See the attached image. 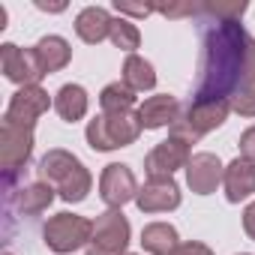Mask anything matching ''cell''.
Segmentation results:
<instances>
[{
    "instance_id": "obj_1",
    "label": "cell",
    "mask_w": 255,
    "mask_h": 255,
    "mask_svg": "<svg viewBox=\"0 0 255 255\" xmlns=\"http://www.w3.org/2000/svg\"><path fill=\"white\" fill-rule=\"evenodd\" d=\"M246 90H255V39L237 21H216L204 36L195 102L231 99Z\"/></svg>"
},
{
    "instance_id": "obj_2",
    "label": "cell",
    "mask_w": 255,
    "mask_h": 255,
    "mask_svg": "<svg viewBox=\"0 0 255 255\" xmlns=\"http://www.w3.org/2000/svg\"><path fill=\"white\" fill-rule=\"evenodd\" d=\"M141 117L138 111H114V114H99L87 123V144L93 150H117L129 147L141 135Z\"/></svg>"
},
{
    "instance_id": "obj_3",
    "label": "cell",
    "mask_w": 255,
    "mask_h": 255,
    "mask_svg": "<svg viewBox=\"0 0 255 255\" xmlns=\"http://www.w3.org/2000/svg\"><path fill=\"white\" fill-rule=\"evenodd\" d=\"M42 237H45V246L57 255H69L81 246H90L93 240V222L84 219V216H75V213H57L45 222L42 228Z\"/></svg>"
},
{
    "instance_id": "obj_4",
    "label": "cell",
    "mask_w": 255,
    "mask_h": 255,
    "mask_svg": "<svg viewBox=\"0 0 255 255\" xmlns=\"http://www.w3.org/2000/svg\"><path fill=\"white\" fill-rule=\"evenodd\" d=\"M129 246V219L123 210H105L93 222V240L84 255H126Z\"/></svg>"
},
{
    "instance_id": "obj_5",
    "label": "cell",
    "mask_w": 255,
    "mask_h": 255,
    "mask_svg": "<svg viewBox=\"0 0 255 255\" xmlns=\"http://www.w3.org/2000/svg\"><path fill=\"white\" fill-rule=\"evenodd\" d=\"M138 180L132 174L129 165L123 162H111L102 168V177H99V198L108 204V210H120L126 201H135L138 195Z\"/></svg>"
},
{
    "instance_id": "obj_6",
    "label": "cell",
    "mask_w": 255,
    "mask_h": 255,
    "mask_svg": "<svg viewBox=\"0 0 255 255\" xmlns=\"http://www.w3.org/2000/svg\"><path fill=\"white\" fill-rule=\"evenodd\" d=\"M0 69H3V75L9 81H15L18 87H33L39 84V78L45 75L39 57L33 48H18L12 42L0 45Z\"/></svg>"
},
{
    "instance_id": "obj_7",
    "label": "cell",
    "mask_w": 255,
    "mask_h": 255,
    "mask_svg": "<svg viewBox=\"0 0 255 255\" xmlns=\"http://www.w3.org/2000/svg\"><path fill=\"white\" fill-rule=\"evenodd\" d=\"M33 153V129H24V126L15 123H0V168H3L9 177L30 159Z\"/></svg>"
},
{
    "instance_id": "obj_8",
    "label": "cell",
    "mask_w": 255,
    "mask_h": 255,
    "mask_svg": "<svg viewBox=\"0 0 255 255\" xmlns=\"http://www.w3.org/2000/svg\"><path fill=\"white\" fill-rule=\"evenodd\" d=\"M48 105H51V99H48V93H45L39 84H33V87H18V90L12 93L9 105H6L3 120H6V123H15V126H24V129H33L36 120L48 111Z\"/></svg>"
},
{
    "instance_id": "obj_9",
    "label": "cell",
    "mask_w": 255,
    "mask_h": 255,
    "mask_svg": "<svg viewBox=\"0 0 255 255\" xmlns=\"http://www.w3.org/2000/svg\"><path fill=\"white\" fill-rule=\"evenodd\" d=\"M189 159H192V147L168 135L165 141H159V144L144 156L147 180H153V177H171L177 168H186Z\"/></svg>"
},
{
    "instance_id": "obj_10",
    "label": "cell",
    "mask_w": 255,
    "mask_h": 255,
    "mask_svg": "<svg viewBox=\"0 0 255 255\" xmlns=\"http://www.w3.org/2000/svg\"><path fill=\"white\" fill-rule=\"evenodd\" d=\"M225 180V165L216 153H192L186 162V183L195 195H210Z\"/></svg>"
},
{
    "instance_id": "obj_11",
    "label": "cell",
    "mask_w": 255,
    "mask_h": 255,
    "mask_svg": "<svg viewBox=\"0 0 255 255\" xmlns=\"http://www.w3.org/2000/svg\"><path fill=\"white\" fill-rule=\"evenodd\" d=\"M135 204L141 213H168L180 207V186L171 177H153L138 189Z\"/></svg>"
},
{
    "instance_id": "obj_12",
    "label": "cell",
    "mask_w": 255,
    "mask_h": 255,
    "mask_svg": "<svg viewBox=\"0 0 255 255\" xmlns=\"http://www.w3.org/2000/svg\"><path fill=\"white\" fill-rule=\"evenodd\" d=\"M228 114H231V99H201V102L189 105L183 120L198 135H207V132L219 129V126L228 120Z\"/></svg>"
},
{
    "instance_id": "obj_13",
    "label": "cell",
    "mask_w": 255,
    "mask_h": 255,
    "mask_svg": "<svg viewBox=\"0 0 255 255\" xmlns=\"http://www.w3.org/2000/svg\"><path fill=\"white\" fill-rule=\"evenodd\" d=\"M222 186H225V198H228L231 204L246 201V198L255 192V162H249V159H243V156L231 159V162L225 165V180H222Z\"/></svg>"
},
{
    "instance_id": "obj_14",
    "label": "cell",
    "mask_w": 255,
    "mask_h": 255,
    "mask_svg": "<svg viewBox=\"0 0 255 255\" xmlns=\"http://www.w3.org/2000/svg\"><path fill=\"white\" fill-rule=\"evenodd\" d=\"M141 126L144 129H162V126H174L180 120V102L168 93H156L150 99H144V105L138 108Z\"/></svg>"
},
{
    "instance_id": "obj_15",
    "label": "cell",
    "mask_w": 255,
    "mask_h": 255,
    "mask_svg": "<svg viewBox=\"0 0 255 255\" xmlns=\"http://www.w3.org/2000/svg\"><path fill=\"white\" fill-rule=\"evenodd\" d=\"M111 21H114V18L108 15V9H102V6H87V9H81V12L75 15V33H78L81 42L99 45L102 39L111 36Z\"/></svg>"
},
{
    "instance_id": "obj_16",
    "label": "cell",
    "mask_w": 255,
    "mask_h": 255,
    "mask_svg": "<svg viewBox=\"0 0 255 255\" xmlns=\"http://www.w3.org/2000/svg\"><path fill=\"white\" fill-rule=\"evenodd\" d=\"M78 165H81L78 156H72L69 150L54 147V150H48V153L42 156V162H39V180H45V183H51V186H60Z\"/></svg>"
},
{
    "instance_id": "obj_17",
    "label": "cell",
    "mask_w": 255,
    "mask_h": 255,
    "mask_svg": "<svg viewBox=\"0 0 255 255\" xmlns=\"http://www.w3.org/2000/svg\"><path fill=\"white\" fill-rule=\"evenodd\" d=\"M33 51H36V57H39V63H42V69H45V75L60 72V69L72 60V48H69V42H66L63 36H42V39L33 45Z\"/></svg>"
},
{
    "instance_id": "obj_18",
    "label": "cell",
    "mask_w": 255,
    "mask_h": 255,
    "mask_svg": "<svg viewBox=\"0 0 255 255\" xmlns=\"http://www.w3.org/2000/svg\"><path fill=\"white\" fill-rule=\"evenodd\" d=\"M141 246H144L147 255H171L180 246L177 228L168 225V222H150L141 231Z\"/></svg>"
},
{
    "instance_id": "obj_19",
    "label": "cell",
    "mask_w": 255,
    "mask_h": 255,
    "mask_svg": "<svg viewBox=\"0 0 255 255\" xmlns=\"http://www.w3.org/2000/svg\"><path fill=\"white\" fill-rule=\"evenodd\" d=\"M87 105H90V99H87V90H84L81 84H63V87L57 90V96H54V111H57L66 123L81 120V117L87 114Z\"/></svg>"
},
{
    "instance_id": "obj_20",
    "label": "cell",
    "mask_w": 255,
    "mask_h": 255,
    "mask_svg": "<svg viewBox=\"0 0 255 255\" xmlns=\"http://www.w3.org/2000/svg\"><path fill=\"white\" fill-rule=\"evenodd\" d=\"M54 201V186L45 183V180H36V183H27L18 198H15V207L27 216H36V213H45Z\"/></svg>"
},
{
    "instance_id": "obj_21",
    "label": "cell",
    "mask_w": 255,
    "mask_h": 255,
    "mask_svg": "<svg viewBox=\"0 0 255 255\" xmlns=\"http://www.w3.org/2000/svg\"><path fill=\"white\" fill-rule=\"evenodd\" d=\"M123 84L132 87L135 93H144V90H153L156 87V72L150 66V60L138 57V54H129L123 60Z\"/></svg>"
},
{
    "instance_id": "obj_22",
    "label": "cell",
    "mask_w": 255,
    "mask_h": 255,
    "mask_svg": "<svg viewBox=\"0 0 255 255\" xmlns=\"http://www.w3.org/2000/svg\"><path fill=\"white\" fill-rule=\"evenodd\" d=\"M99 105H102V114L132 111V105H135V90H132V87H126L123 81L105 84V87H102V93H99Z\"/></svg>"
},
{
    "instance_id": "obj_23",
    "label": "cell",
    "mask_w": 255,
    "mask_h": 255,
    "mask_svg": "<svg viewBox=\"0 0 255 255\" xmlns=\"http://www.w3.org/2000/svg\"><path fill=\"white\" fill-rule=\"evenodd\" d=\"M90 186H93V177H90V171L84 168V162L57 186V192H60V198L63 201H69V204H78V201H84L87 198V192H90Z\"/></svg>"
},
{
    "instance_id": "obj_24",
    "label": "cell",
    "mask_w": 255,
    "mask_h": 255,
    "mask_svg": "<svg viewBox=\"0 0 255 255\" xmlns=\"http://www.w3.org/2000/svg\"><path fill=\"white\" fill-rule=\"evenodd\" d=\"M120 51H129V54H135V48L141 45V33H138V27L132 24V21H126V18H114L111 21V36H108Z\"/></svg>"
},
{
    "instance_id": "obj_25",
    "label": "cell",
    "mask_w": 255,
    "mask_h": 255,
    "mask_svg": "<svg viewBox=\"0 0 255 255\" xmlns=\"http://www.w3.org/2000/svg\"><path fill=\"white\" fill-rule=\"evenodd\" d=\"M171 255H213V249L207 246V243H198V240H186V243H180Z\"/></svg>"
},
{
    "instance_id": "obj_26",
    "label": "cell",
    "mask_w": 255,
    "mask_h": 255,
    "mask_svg": "<svg viewBox=\"0 0 255 255\" xmlns=\"http://www.w3.org/2000/svg\"><path fill=\"white\" fill-rule=\"evenodd\" d=\"M240 156L255 162V126H249V129L240 135Z\"/></svg>"
},
{
    "instance_id": "obj_27",
    "label": "cell",
    "mask_w": 255,
    "mask_h": 255,
    "mask_svg": "<svg viewBox=\"0 0 255 255\" xmlns=\"http://www.w3.org/2000/svg\"><path fill=\"white\" fill-rule=\"evenodd\" d=\"M114 9L120 12V15H132V18H147L150 12H156V6H129V3H114Z\"/></svg>"
},
{
    "instance_id": "obj_28",
    "label": "cell",
    "mask_w": 255,
    "mask_h": 255,
    "mask_svg": "<svg viewBox=\"0 0 255 255\" xmlns=\"http://www.w3.org/2000/svg\"><path fill=\"white\" fill-rule=\"evenodd\" d=\"M243 231L255 240V201L246 204V210H243Z\"/></svg>"
},
{
    "instance_id": "obj_29",
    "label": "cell",
    "mask_w": 255,
    "mask_h": 255,
    "mask_svg": "<svg viewBox=\"0 0 255 255\" xmlns=\"http://www.w3.org/2000/svg\"><path fill=\"white\" fill-rule=\"evenodd\" d=\"M126 255H135V252H126Z\"/></svg>"
},
{
    "instance_id": "obj_30",
    "label": "cell",
    "mask_w": 255,
    "mask_h": 255,
    "mask_svg": "<svg viewBox=\"0 0 255 255\" xmlns=\"http://www.w3.org/2000/svg\"><path fill=\"white\" fill-rule=\"evenodd\" d=\"M3 255H12V252H3Z\"/></svg>"
},
{
    "instance_id": "obj_31",
    "label": "cell",
    "mask_w": 255,
    "mask_h": 255,
    "mask_svg": "<svg viewBox=\"0 0 255 255\" xmlns=\"http://www.w3.org/2000/svg\"><path fill=\"white\" fill-rule=\"evenodd\" d=\"M240 255H246V252H240Z\"/></svg>"
}]
</instances>
